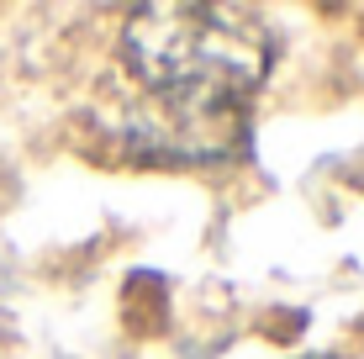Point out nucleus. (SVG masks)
I'll return each mask as SVG.
<instances>
[{
	"instance_id": "f03ea898",
	"label": "nucleus",
	"mask_w": 364,
	"mask_h": 359,
	"mask_svg": "<svg viewBox=\"0 0 364 359\" xmlns=\"http://www.w3.org/2000/svg\"><path fill=\"white\" fill-rule=\"evenodd\" d=\"M306 359H328V354H306Z\"/></svg>"
},
{
	"instance_id": "f257e3e1",
	"label": "nucleus",
	"mask_w": 364,
	"mask_h": 359,
	"mask_svg": "<svg viewBox=\"0 0 364 359\" xmlns=\"http://www.w3.org/2000/svg\"><path fill=\"white\" fill-rule=\"evenodd\" d=\"M122 53L148 101L180 117H248V95L274 64L269 21L248 6L159 0L122 27Z\"/></svg>"
}]
</instances>
